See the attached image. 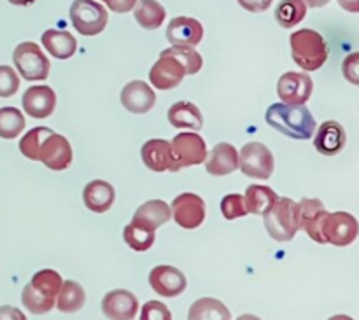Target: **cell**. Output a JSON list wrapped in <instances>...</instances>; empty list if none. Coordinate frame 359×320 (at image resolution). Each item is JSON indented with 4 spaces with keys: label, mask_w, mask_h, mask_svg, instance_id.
<instances>
[{
    "label": "cell",
    "mask_w": 359,
    "mask_h": 320,
    "mask_svg": "<svg viewBox=\"0 0 359 320\" xmlns=\"http://www.w3.org/2000/svg\"><path fill=\"white\" fill-rule=\"evenodd\" d=\"M20 151L25 158L42 161L44 167L53 172L67 170L72 163V147L69 140L46 126H37L25 133L20 142Z\"/></svg>",
    "instance_id": "obj_1"
},
{
    "label": "cell",
    "mask_w": 359,
    "mask_h": 320,
    "mask_svg": "<svg viewBox=\"0 0 359 320\" xmlns=\"http://www.w3.org/2000/svg\"><path fill=\"white\" fill-rule=\"evenodd\" d=\"M266 123L273 130L294 140H309L316 133V119L305 105H270L265 114Z\"/></svg>",
    "instance_id": "obj_2"
},
{
    "label": "cell",
    "mask_w": 359,
    "mask_h": 320,
    "mask_svg": "<svg viewBox=\"0 0 359 320\" xmlns=\"http://www.w3.org/2000/svg\"><path fill=\"white\" fill-rule=\"evenodd\" d=\"M62 277L55 270H41L32 277L21 293L23 307L34 315H44L56 305V296L62 287Z\"/></svg>",
    "instance_id": "obj_3"
},
{
    "label": "cell",
    "mask_w": 359,
    "mask_h": 320,
    "mask_svg": "<svg viewBox=\"0 0 359 320\" xmlns=\"http://www.w3.org/2000/svg\"><path fill=\"white\" fill-rule=\"evenodd\" d=\"M291 56L300 69L307 72L321 69L328 60V46L319 32L304 28L291 34Z\"/></svg>",
    "instance_id": "obj_4"
},
{
    "label": "cell",
    "mask_w": 359,
    "mask_h": 320,
    "mask_svg": "<svg viewBox=\"0 0 359 320\" xmlns=\"http://www.w3.org/2000/svg\"><path fill=\"white\" fill-rule=\"evenodd\" d=\"M265 228L270 237L276 242L293 240L297 231L300 230L298 223V203L290 198H279L276 205L263 214Z\"/></svg>",
    "instance_id": "obj_5"
},
{
    "label": "cell",
    "mask_w": 359,
    "mask_h": 320,
    "mask_svg": "<svg viewBox=\"0 0 359 320\" xmlns=\"http://www.w3.org/2000/svg\"><path fill=\"white\" fill-rule=\"evenodd\" d=\"M70 21L84 37L102 34L109 23V14L102 4L95 0H74L70 6Z\"/></svg>",
    "instance_id": "obj_6"
},
{
    "label": "cell",
    "mask_w": 359,
    "mask_h": 320,
    "mask_svg": "<svg viewBox=\"0 0 359 320\" xmlns=\"http://www.w3.org/2000/svg\"><path fill=\"white\" fill-rule=\"evenodd\" d=\"M13 62L25 81L48 79L51 63L35 42H21L13 53Z\"/></svg>",
    "instance_id": "obj_7"
},
{
    "label": "cell",
    "mask_w": 359,
    "mask_h": 320,
    "mask_svg": "<svg viewBox=\"0 0 359 320\" xmlns=\"http://www.w3.org/2000/svg\"><path fill=\"white\" fill-rule=\"evenodd\" d=\"M238 167H241L242 174L248 177L266 181L272 177L276 161H273L272 151L265 144L249 142L238 153Z\"/></svg>",
    "instance_id": "obj_8"
},
{
    "label": "cell",
    "mask_w": 359,
    "mask_h": 320,
    "mask_svg": "<svg viewBox=\"0 0 359 320\" xmlns=\"http://www.w3.org/2000/svg\"><path fill=\"white\" fill-rule=\"evenodd\" d=\"M323 238L326 244L347 247L358 238V221L353 214L333 212L323 223Z\"/></svg>",
    "instance_id": "obj_9"
},
{
    "label": "cell",
    "mask_w": 359,
    "mask_h": 320,
    "mask_svg": "<svg viewBox=\"0 0 359 320\" xmlns=\"http://www.w3.org/2000/svg\"><path fill=\"white\" fill-rule=\"evenodd\" d=\"M172 154H174L175 161L179 167H195V165H202L207 160V144L198 133L195 132H184L177 133L170 142Z\"/></svg>",
    "instance_id": "obj_10"
},
{
    "label": "cell",
    "mask_w": 359,
    "mask_h": 320,
    "mask_svg": "<svg viewBox=\"0 0 359 320\" xmlns=\"http://www.w3.org/2000/svg\"><path fill=\"white\" fill-rule=\"evenodd\" d=\"M170 214L184 230H196L205 221V202L195 193H182L172 202Z\"/></svg>",
    "instance_id": "obj_11"
},
{
    "label": "cell",
    "mask_w": 359,
    "mask_h": 320,
    "mask_svg": "<svg viewBox=\"0 0 359 320\" xmlns=\"http://www.w3.org/2000/svg\"><path fill=\"white\" fill-rule=\"evenodd\" d=\"M314 83L311 76L304 72H286L277 83V95L286 105H305L311 98Z\"/></svg>",
    "instance_id": "obj_12"
},
{
    "label": "cell",
    "mask_w": 359,
    "mask_h": 320,
    "mask_svg": "<svg viewBox=\"0 0 359 320\" xmlns=\"http://www.w3.org/2000/svg\"><path fill=\"white\" fill-rule=\"evenodd\" d=\"M186 76V70L174 56L167 55L161 51L158 62L151 67L149 70V81L154 88L161 91L174 90L182 83Z\"/></svg>",
    "instance_id": "obj_13"
},
{
    "label": "cell",
    "mask_w": 359,
    "mask_h": 320,
    "mask_svg": "<svg viewBox=\"0 0 359 320\" xmlns=\"http://www.w3.org/2000/svg\"><path fill=\"white\" fill-rule=\"evenodd\" d=\"M144 165L149 168L151 172H181L182 168L175 161L174 154H172L170 142L163 139H153L147 140L140 151Z\"/></svg>",
    "instance_id": "obj_14"
},
{
    "label": "cell",
    "mask_w": 359,
    "mask_h": 320,
    "mask_svg": "<svg viewBox=\"0 0 359 320\" xmlns=\"http://www.w3.org/2000/svg\"><path fill=\"white\" fill-rule=\"evenodd\" d=\"M328 212L325 210L321 200L305 198L298 203V223L300 230H304L309 237L318 244H326L323 238V223Z\"/></svg>",
    "instance_id": "obj_15"
},
{
    "label": "cell",
    "mask_w": 359,
    "mask_h": 320,
    "mask_svg": "<svg viewBox=\"0 0 359 320\" xmlns=\"http://www.w3.org/2000/svg\"><path fill=\"white\" fill-rule=\"evenodd\" d=\"M149 286L156 294L163 298H175L186 291V277L174 266H154L149 273Z\"/></svg>",
    "instance_id": "obj_16"
},
{
    "label": "cell",
    "mask_w": 359,
    "mask_h": 320,
    "mask_svg": "<svg viewBox=\"0 0 359 320\" xmlns=\"http://www.w3.org/2000/svg\"><path fill=\"white\" fill-rule=\"evenodd\" d=\"M202 39L203 27L195 18H174L167 27V41L175 48H195L202 42Z\"/></svg>",
    "instance_id": "obj_17"
},
{
    "label": "cell",
    "mask_w": 359,
    "mask_h": 320,
    "mask_svg": "<svg viewBox=\"0 0 359 320\" xmlns=\"http://www.w3.org/2000/svg\"><path fill=\"white\" fill-rule=\"evenodd\" d=\"M102 312L109 320H133L139 312V300L130 291H111L102 300Z\"/></svg>",
    "instance_id": "obj_18"
},
{
    "label": "cell",
    "mask_w": 359,
    "mask_h": 320,
    "mask_svg": "<svg viewBox=\"0 0 359 320\" xmlns=\"http://www.w3.org/2000/svg\"><path fill=\"white\" fill-rule=\"evenodd\" d=\"M121 105L132 114H146L156 104V95L153 88L144 81H132L126 84L119 95Z\"/></svg>",
    "instance_id": "obj_19"
},
{
    "label": "cell",
    "mask_w": 359,
    "mask_h": 320,
    "mask_svg": "<svg viewBox=\"0 0 359 320\" xmlns=\"http://www.w3.org/2000/svg\"><path fill=\"white\" fill-rule=\"evenodd\" d=\"M21 105L30 118L46 119L55 112L56 95L49 86H32L23 93Z\"/></svg>",
    "instance_id": "obj_20"
},
{
    "label": "cell",
    "mask_w": 359,
    "mask_h": 320,
    "mask_svg": "<svg viewBox=\"0 0 359 320\" xmlns=\"http://www.w3.org/2000/svg\"><path fill=\"white\" fill-rule=\"evenodd\" d=\"M346 130L337 121H325L314 137V147L323 156H335L346 147Z\"/></svg>",
    "instance_id": "obj_21"
},
{
    "label": "cell",
    "mask_w": 359,
    "mask_h": 320,
    "mask_svg": "<svg viewBox=\"0 0 359 320\" xmlns=\"http://www.w3.org/2000/svg\"><path fill=\"white\" fill-rule=\"evenodd\" d=\"M170 217V207L163 200H151V202H146L135 210L130 224L144 228L147 231H156L161 224H167Z\"/></svg>",
    "instance_id": "obj_22"
},
{
    "label": "cell",
    "mask_w": 359,
    "mask_h": 320,
    "mask_svg": "<svg viewBox=\"0 0 359 320\" xmlns=\"http://www.w3.org/2000/svg\"><path fill=\"white\" fill-rule=\"evenodd\" d=\"M205 168L210 175L223 177L233 174L238 168V153L231 144L221 142L207 154Z\"/></svg>",
    "instance_id": "obj_23"
},
{
    "label": "cell",
    "mask_w": 359,
    "mask_h": 320,
    "mask_svg": "<svg viewBox=\"0 0 359 320\" xmlns=\"http://www.w3.org/2000/svg\"><path fill=\"white\" fill-rule=\"evenodd\" d=\"M84 205L95 214H105L112 207L116 200V191L109 182L91 181L88 182L83 191Z\"/></svg>",
    "instance_id": "obj_24"
},
{
    "label": "cell",
    "mask_w": 359,
    "mask_h": 320,
    "mask_svg": "<svg viewBox=\"0 0 359 320\" xmlns=\"http://www.w3.org/2000/svg\"><path fill=\"white\" fill-rule=\"evenodd\" d=\"M42 46L58 60H69L76 55L77 41L70 32L49 28L42 34Z\"/></svg>",
    "instance_id": "obj_25"
},
{
    "label": "cell",
    "mask_w": 359,
    "mask_h": 320,
    "mask_svg": "<svg viewBox=\"0 0 359 320\" xmlns=\"http://www.w3.org/2000/svg\"><path fill=\"white\" fill-rule=\"evenodd\" d=\"M168 121L177 130H193L198 132L203 128V118L200 109L191 102H177L168 109Z\"/></svg>",
    "instance_id": "obj_26"
},
{
    "label": "cell",
    "mask_w": 359,
    "mask_h": 320,
    "mask_svg": "<svg viewBox=\"0 0 359 320\" xmlns=\"http://www.w3.org/2000/svg\"><path fill=\"white\" fill-rule=\"evenodd\" d=\"M280 196L277 195L273 189L266 188V186L252 184L245 189L244 195V205L248 214H255V216H263L269 212L273 205L277 203Z\"/></svg>",
    "instance_id": "obj_27"
},
{
    "label": "cell",
    "mask_w": 359,
    "mask_h": 320,
    "mask_svg": "<svg viewBox=\"0 0 359 320\" xmlns=\"http://www.w3.org/2000/svg\"><path fill=\"white\" fill-rule=\"evenodd\" d=\"M135 21L144 30H158L167 18V11L158 0H137Z\"/></svg>",
    "instance_id": "obj_28"
},
{
    "label": "cell",
    "mask_w": 359,
    "mask_h": 320,
    "mask_svg": "<svg viewBox=\"0 0 359 320\" xmlns=\"http://www.w3.org/2000/svg\"><path fill=\"white\" fill-rule=\"evenodd\" d=\"M86 303V293H84L83 286H79L74 280H65L62 282L60 293L56 296V307L63 314H76Z\"/></svg>",
    "instance_id": "obj_29"
},
{
    "label": "cell",
    "mask_w": 359,
    "mask_h": 320,
    "mask_svg": "<svg viewBox=\"0 0 359 320\" xmlns=\"http://www.w3.org/2000/svg\"><path fill=\"white\" fill-rule=\"evenodd\" d=\"M188 320H231V314L219 300L202 298L191 305Z\"/></svg>",
    "instance_id": "obj_30"
},
{
    "label": "cell",
    "mask_w": 359,
    "mask_h": 320,
    "mask_svg": "<svg viewBox=\"0 0 359 320\" xmlns=\"http://www.w3.org/2000/svg\"><path fill=\"white\" fill-rule=\"evenodd\" d=\"M307 6L304 0H280L276 9V21L283 28H293L305 20Z\"/></svg>",
    "instance_id": "obj_31"
},
{
    "label": "cell",
    "mask_w": 359,
    "mask_h": 320,
    "mask_svg": "<svg viewBox=\"0 0 359 320\" xmlns=\"http://www.w3.org/2000/svg\"><path fill=\"white\" fill-rule=\"evenodd\" d=\"M25 116L16 107H2L0 109V139L13 140L21 135L25 130Z\"/></svg>",
    "instance_id": "obj_32"
},
{
    "label": "cell",
    "mask_w": 359,
    "mask_h": 320,
    "mask_svg": "<svg viewBox=\"0 0 359 320\" xmlns=\"http://www.w3.org/2000/svg\"><path fill=\"white\" fill-rule=\"evenodd\" d=\"M163 53L174 56L184 67L186 76H195V74H198L202 70L203 60L200 56V53L195 51V48H175V46H172V48L163 49Z\"/></svg>",
    "instance_id": "obj_33"
},
{
    "label": "cell",
    "mask_w": 359,
    "mask_h": 320,
    "mask_svg": "<svg viewBox=\"0 0 359 320\" xmlns=\"http://www.w3.org/2000/svg\"><path fill=\"white\" fill-rule=\"evenodd\" d=\"M123 238H125L126 245L137 252L149 251V249L154 245V240H156L154 231H147L144 230V228L133 226V224H128V226L125 228V231H123Z\"/></svg>",
    "instance_id": "obj_34"
},
{
    "label": "cell",
    "mask_w": 359,
    "mask_h": 320,
    "mask_svg": "<svg viewBox=\"0 0 359 320\" xmlns=\"http://www.w3.org/2000/svg\"><path fill=\"white\" fill-rule=\"evenodd\" d=\"M221 212H223L224 219L233 221L238 219V217L248 216V210H245L244 205V196L242 195H226L223 200H221Z\"/></svg>",
    "instance_id": "obj_35"
},
{
    "label": "cell",
    "mask_w": 359,
    "mask_h": 320,
    "mask_svg": "<svg viewBox=\"0 0 359 320\" xmlns=\"http://www.w3.org/2000/svg\"><path fill=\"white\" fill-rule=\"evenodd\" d=\"M20 90V76L9 65H0V97L9 98Z\"/></svg>",
    "instance_id": "obj_36"
},
{
    "label": "cell",
    "mask_w": 359,
    "mask_h": 320,
    "mask_svg": "<svg viewBox=\"0 0 359 320\" xmlns=\"http://www.w3.org/2000/svg\"><path fill=\"white\" fill-rule=\"evenodd\" d=\"M140 320H172V314L160 301H147L140 310Z\"/></svg>",
    "instance_id": "obj_37"
},
{
    "label": "cell",
    "mask_w": 359,
    "mask_h": 320,
    "mask_svg": "<svg viewBox=\"0 0 359 320\" xmlns=\"http://www.w3.org/2000/svg\"><path fill=\"white\" fill-rule=\"evenodd\" d=\"M342 72H344V77H346L351 84L358 86L359 84V53H353V55H349L346 60H344Z\"/></svg>",
    "instance_id": "obj_38"
},
{
    "label": "cell",
    "mask_w": 359,
    "mask_h": 320,
    "mask_svg": "<svg viewBox=\"0 0 359 320\" xmlns=\"http://www.w3.org/2000/svg\"><path fill=\"white\" fill-rule=\"evenodd\" d=\"M237 2L242 9L249 11V13H263V11L270 9L273 0H237Z\"/></svg>",
    "instance_id": "obj_39"
},
{
    "label": "cell",
    "mask_w": 359,
    "mask_h": 320,
    "mask_svg": "<svg viewBox=\"0 0 359 320\" xmlns=\"http://www.w3.org/2000/svg\"><path fill=\"white\" fill-rule=\"evenodd\" d=\"M102 2H104L109 9L114 11V13L125 14V13H130V11H133L137 0H102Z\"/></svg>",
    "instance_id": "obj_40"
},
{
    "label": "cell",
    "mask_w": 359,
    "mask_h": 320,
    "mask_svg": "<svg viewBox=\"0 0 359 320\" xmlns=\"http://www.w3.org/2000/svg\"><path fill=\"white\" fill-rule=\"evenodd\" d=\"M0 320H27L25 314L14 307H0Z\"/></svg>",
    "instance_id": "obj_41"
},
{
    "label": "cell",
    "mask_w": 359,
    "mask_h": 320,
    "mask_svg": "<svg viewBox=\"0 0 359 320\" xmlns=\"http://www.w3.org/2000/svg\"><path fill=\"white\" fill-rule=\"evenodd\" d=\"M340 4V7L349 13H359V0H337Z\"/></svg>",
    "instance_id": "obj_42"
},
{
    "label": "cell",
    "mask_w": 359,
    "mask_h": 320,
    "mask_svg": "<svg viewBox=\"0 0 359 320\" xmlns=\"http://www.w3.org/2000/svg\"><path fill=\"white\" fill-rule=\"evenodd\" d=\"M304 2L307 7H314V9H318V7H325L330 0H304Z\"/></svg>",
    "instance_id": "obj_43"
},
{
    "label": "cell",
    "mask_w": 359,
    "mask_h": 320,
    "mask_svg": "<svg viewBox=\"0 0 359 320\" xmlns=\"http://www.w3.org/2000/svg\"><path fill=\"white\" fill-rule=\"evenodd\" d=\"M7 2L13 4V6H32L35 0H7Z\"/></svg>",
    "instance_id": "obj_44"
},
{
    "label": "cell",
    "mask_w": 359,
    "mask_h": 320,
    "mask_svg": "<svg viewBox=\"0 0 359 320\" xmlns=\"http://www.w3.org/2000/svg\"><path fill=\"white\" fill-rule=\"evenodd\" d=\"M237 320H262V319L256 317V315H241Z\"/></svg>",
    "instance_id": "obj_45"
},
{
    "label": "cell",
    "mask_w": 359,
    "mask_h": 320,
    "mask_svg": "<svg viewBox=\"0 0 359 320\" xmlns=\"http://www.w3.org/2000/svg\"><path fill=\"white\" fill-rule=\"evenodd\" d=\"M328 320H354V319L347 317V315H335V317H332V319H328Z\"/></svg>",
    "instance_id": "obj_46"
}]
</instances>
